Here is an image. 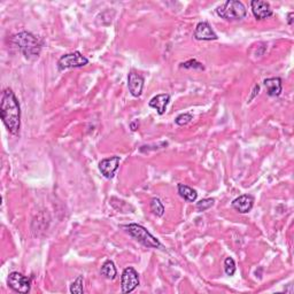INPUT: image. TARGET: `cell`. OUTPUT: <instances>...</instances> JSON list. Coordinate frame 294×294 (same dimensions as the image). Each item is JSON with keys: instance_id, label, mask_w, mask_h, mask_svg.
I'll list each match as a JSON object with an SVG mask.
<instances>
[{"instance_id": "cell-17", "label": "cell", "mask_w": 294, "mask_h": 294, "mask_svg": "<svg viewBox=\"0 0 294 294\" xmlns=\"http://www.w3.org/2000/svg\"><path fill=\"white\" fill-rule=\"evenodd\" d=\"M150 207H151V212H152V213L154 214V215H157V216H159V217L163 216V214H164V206L162 204L161 200L158 199V198H153L152 200H151Z\"/></svg>"}, {"instance_id": "cell-5", "label": "cell", "mask_w": 294, "mask_h": 294, "mask_svg": "<svg viewBox=\"0 0 294 294\" xmlns=\"http://www.w3.org/2000/svg\"><path fill=\"white\" fill-rule=\"evenodd\" d=\"M89 64V59L84 56L81 52L68 53V54L62 55L57 61V69L59 71H64L71 68H81Z\"/></svg>"}, {"instance_id": "cell-6", "label": "cell", "mask_w": 294, "mask_h": 294, "mask_svg": "<svg viewBox=\"0 0 294 294\" xmlns=\"http://www.w3.org/2000/svg\"><path fill=\"white\" fill-rule=\"evenodd\" d=\"M8 286H10L13 291H15L17 293L26 294L30 292L31 288V280L30 278L25 277L24 275H22L17 271H13L8 276Z\"/></svg>"}, {"instance_id": "cell-14", "label": "cell", "mask_w": 294, "mask_h": 294, "mask_svg": "<svg viewBox=\"0 0 294 294\" xmlns=\"http://www.w3.org/2000/svg\"><path fill=\"white\" fill-rule=\"evenodd\" d=\"M264 86L267 89V93L269 97H278L282 93V78L279 77H270L263 81Z\"/></svg>"}, {"instance_id": "cell-7", "label": "cell", "mask_w": 294, "mask_h": 294, "mask_svg": "<svg viewBox=\"0 0 294 294\" xmlns=\"http://www.w3.org/2000/svg\"><path fill=\"white\" fill-rule=\"evenodd\" d=\"M139 285V275L132 267H128L123 270L121 276L122 293H131Z\"/></svg>"}, {"instance_id": "cell-21", "label": "cell", "mask_w": 294, "mask_h": 294, "mask_svg": "<svg viewBox=\"0 0 294 294\" xmlns=\"http://www.w3.org/2000/svg\"><path fill=\"white\" fill-rule=\"evenodd\" d=\"M236 262L232 259V257H226L225 261H224V270H225V274L228 276H233L236 274Z\"/></svg>"}, {"instance_id": "cell-4", "label": "cell", "mask_w": 294, "mask_h": 294, "mask_svg": "<svg viewBox=\"0 0 294 294\" xmlns=\"http://www.w3.org/2000/svg\"><path fill=\"white\" fill-rule=\"evenodd\" d=\"M122 229H124L131 236L132 238H135L138 243L141 244L142 246L149 247V248H160L162 247L161 243L151 234L144 226L140 224L131 223L128 225H122Z\"/></svg>"}, {"instance_id": "cell-23", "label": "cell", "mask_w": 294, "mask_h": 294, "mask_svg": "<svg viewBox=\"0 0 294 294\" xmlns=\"http://www.w3.org/2000/svg\"><path fill=\"white\" fill-rule=\"evenodd\" d=\"M138 127H139V122H138V121H135V122H131V123H130V128H131L132 131H136L137 129H138Z\"/></svg>"}, {"instance_id": "cell-18", "label": "cell", "mask_w": 294, "mask_h": 294, "mask_svg": "<svg viewBox=\"0 0 294 294\" xmlns=\"http://www.w3.org/2000/svg\"><path fill=\"white\" fill-rule=\"evenodd\" d=\"M214 203H215V200H214L213 198H207V199H202V200H200L199 202H197V209H198V212H206L208 211L209 208H212L214 206Z\"/></svg>"}, {"instance_id": "cell-9", "label": "cell", "mask_w": 294, "mask_h": 294, "mask_svg": "<svg viewBox=\"0 0 294 294\" xmlns=\"http://www.w3.org/2000/svg\"><path fill=\"white\" fill-rule=\"evenodd\" d=\"M145 79L136 70H131L128 75V87L133 97H140L144 89Z\"/></svg>"}, {"instance_id": "cell-1", "label": "cell", "mask_w": 294, "mask_h": 294, "mask_svg": "<svg viewBox=\"0 0 294 294\" xmlns=\"http://www.w3.org/2000/svg\"><path fill=\"white\" fill-rule=\"evenodd\" d=\"M0 116L12 135H19L21 128V108L19 100L16 99L14 92L11 89H5L2 95Z\"/></svg>"}, {"instance_id": "cell-10", "label": "cell", "mask_w": 294, "mask_h": 294, "mask_svg": "<svg viewBox=\"0 0 294 294\" xmlns=\"http://www.w3.org/2000/svg\"><path fill=\"white\" fill-rule=\"evenodd\" d=\"M193 37L197 39V41H204V42L216 41V39H218L215 31L212 29V26L209 25V23H207V22H199L197 26H195Z\"/></svg>"}, {"instance_id": "cell-16", "label": "cell", "mask_w": 294, "mask_h": 294, "mask_svg": "<svg viewBox=\"0 0 294 294\" xmlns=\"http://www.w3.org/2000/svg\"><path fill=\"white\" fill-rule=\"evenodd\" d=\"M100 274L104 276L106 279H109V280H114L115 278H116L117 270H116V267H115L114 264V262L110 260H107L101 267Z\"/></svg>"}, {"instance_id": "cell-2", "label": "cell", "mask_w": 294, "mask_h": 294, "mask_svg": "<svg viewBox=\"0 0 294 294\" xmlns=\"http://www.w3.org/2000/svg\"><path fill=\"white\" fill-rule=\"evenodd\" d=\"M13 44L24 55L25 59L36 60L42 52V44L31 33L22 31L13 37Z\"/></svg>"}, {"instance_id": "cell-12", "label": "cell", "mask_w": 294, "mask_h": 294, "mask_svg": "<svg viewBox=\"0 0 294 294\" xmlns=\"http://www.w3.org/2000/svg\"><path fill=\"white\" fill-rule=\"evenodd\" d=\"M254 206V198L251 194H243L232 201V208L240 214H247Z\"/></svg>"}, {"instance_id": "cell-3", "label": "cell", "mask_w": 294, "mask_h": 294, "mask_svg": "<svg viewBox=\"0 0 294 294\" xmlns=\"http://www.w3.org/2000/svg\"><path fill=\"white\" fill-rule=\"evenodd\" d=\"M216 14L226 21H240L245 19L247 10L244 4L239 0H228L223 5L217 7Z\"/></svg>"}, {"instance_id": "cell-11", "label": "cell", "mask_w": 294, "mask_h": 294, "mask_svg": "<svg viewBox=\"0 0 294 294\" xmlns=\"http://www.w3.org/2000/svg\"><path fill=\"white\" fill-rule=\"evenodd\" d=\"M251 7L253 15L255 16L256 20H266L274 14L270 4L262 2V0H253L251 3Z\"/></svg>"}, {"instance_id": "cell-15", "label": "cell", "mask_w": 294, "mask_h": 294, "mask_svg": "<svg viewBox=\"0 0 294 294\" xmlns=\"http://www.w3.org/2000/svg\"><path fill=\"white\" fill-rule=\"evenodd\" d=\"M178 189V193H180L181 197L188 202H194L195 200L198 198V193L197 191L193 190L192 188H190L188 185L184 184H178L177 186Z\"/></svg>"}, {"instance_id": "cell-22", "label": "cell", "mask_w": 294, "mask_h": 294, "mask_svg": "<svg viewBox=\"0 0 294 294\" xmlns=\"http://www.w3.org/2000/svg\"><path fill=\"white\" fill-rule=\"evenodd\" d=\"M192 120H193L192 114L185 113V114L178 115V116L175 120V123L177 124V126H180V127H184V126H188V124L191 121H192Z\"/></svg>"}, {"instance_id": "cell-19", "label": "cell", "mask_w": 294, "mask_h": 294, "mask_svg": "<svg viewBox=\"0 0 294 294\" xmlns=\"http://www.w3.org/2000/svg\"><path fill=\"white\" fill-rule=\"evenodd\" d=\"M70 292L75 294H83V276H78L76 280H74L73 284L70 285Z\"/></svg>"}, {"instance_id": "cell-20", "label": "cell", "mask_w": 294, "mask_h": 294, "mask_svg": "<svg viewBox=\"0 0 294 294\" xmlns=\"http://www.w3.org/2000/svg\"><path fill=\"white\" fill-rule=\"evenodd\" d=\"M182 68H185V69H199V70H204V67L201 64V62L197 61L195 59H191L186 62H183L181 64Z\"/></svg>"}, {"instance_id": "cell-24", "label": "cell", "mask_w": 294, "mask_h": 294, "mask_svg": "<svg viewBox=\"0 0 294 294\" xmlns=\"http://www.w3.org/2000/svg\"><path fill=\"white\" fill-rule=\"evenodd\" d=\"M293 16H294V13H293V12L288 13V15H287V23H288L289 25L293 24Z\"/></svg>"}, {"instance_id": "cell-13", "label": "cell", "mask_w": 294, "mask_h": 294, "mask_svg": "<svg viewBox=\"0 0 294 294\" xmlns=\"http://www.w3.org/2000/svg\"><path fill=\"white\" fill-rule=\"evenodd\" d=\"M169 101H170V95H168V93H161V95L153 97L152 99L150 100L149 105L151 108L157 110L159 115H163L166 113Z\"/></svg>"}, {"instance_id": "cell-8", "label": "cell", "mask_w": 294, "mask_h": 294, "mask_svg": "<svg viewBox=\"0 0 294 294\" xmlns=\"http://www.w3.org/2000/svg\"><path fill=\"white\" fill-rule=\"evenodd\" d=\"M120 161H121V159L116 155L101 160L99 162V170L101 175L106 177L107 180H112L120 167Z\"/></svg>"}]
</instances>
